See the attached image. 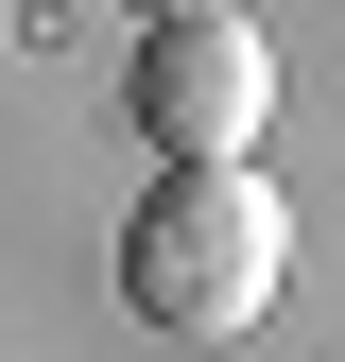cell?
<instances>
[{"label": "cell", "instance_id": "obj_2", "mask_svg": "<svg viewBox=\"0 0 345 362\" xmlns=\"http://www.w3.org/2000/svg\"><path fill=\"white\" fill-rule=\"evenodd\" d=\"M121 121H139L156 156H259V121H276V35H259L242 0H156L139 52H121Z\"/></svg>", "mask_w": 345, "mask_h": 362}, {"label": "cell", "instance_id": "obj_1", "mask_svg": "<svg viewBox=\"0 0 345 362\" xmlns=\"http://www.w3.org/2000/svg\"><path fill=\"white\" fill-rule=\"evenodd\" d=\"M293 276V207H276V173H242V156H172L156 173V207L121 224V310L172 345H242L259 310H276Z\"/></svg>", "mask_w": 345, "mask_h": 362}]
</instances>
